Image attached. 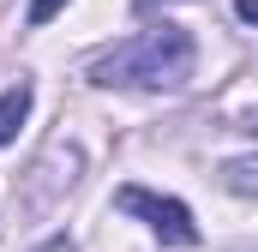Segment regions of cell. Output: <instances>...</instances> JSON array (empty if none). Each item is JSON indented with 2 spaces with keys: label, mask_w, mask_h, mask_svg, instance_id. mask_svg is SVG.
I'll list each match as a JSON object with an SVG mask.
<instances>
[{
  "label": "cell",
  "mask_w": 258,
  "mask_h": 252,
  "mask_svg": "<svg viewBox=\"0 0 258 252\" xmlns=\"http://www.w3.org/2000/svg\"><path fill=\"white\" fill-rule=\"evenodd\" d=\"M198 66V42L180 24H150L126 42H114L108 54L90 60V84L102 90H180Z\"/></svg>",
  "instance_id": "cell-1"
},
{
  "label": "cell",
  "mask_w": 258,
  "mask_h": 252,
  "mask_svg": "<svg viewBox=\"0 0 258 252\" xmlns=\"http://www.w3.org/2000/svg\"><path fill=\"white\" fill-rule=\"evenodd\" d=\"M114 204L126 216H138L162 246H198V222H192V210L180 198H162V192H150V186H120Z\"/></svg>",
  "instance_id": "cell-2"
},
{
  "label": "cell",
  "mask_w": 258,
  "mask_h": 252,
  "mask_svg": "<svg viewBox=\"0 0 258 252\" xmlns=\"http://www.w3.org/2000/svg\"><path fill=\"white\" fill-rule=\"evenodd\" d=\"M78 174H84V150H78V144H66V138H60V144H48V150H42V162L30 168L24 192H18V198H24V210H36V216H42V210H54L66 192L78 186Z\"/></svg>",
  "instance_id": "cell-3"
},
{
  "label": "cell",
  "mask_w": 258,
  "mask_h": 252,
  "mask_svg": "<svg viewBox=\"0 0 258 252\" xmlns=\"http://www.w3.org/2000/svg\"><path fill=\"white\" fill-rule=\"evenodd\" d=\"M30 102H36V84L18 72V78L0 90V144H12V138H18V126L30 120Z\"/></svg>",
  "instance_id": "cell-4"
},
{
  "label": "cell",
  "mask_w": 258,
  "mask_h": 252,
  "mask_svg": "<svg viewBox=\"0 0 258 252\" xmlns=\"http://www.w3.org/2000/svg\"><path fill=\"white\" fill-rule=\"evenodd\" d=\"M222 186L240 192V198H258V156H234V162H222Z\"/></svg>",
  "instance_id": "cell-5"
},
{
  "label": "cell",
  "mask_w": 258,
  "mask_h": 252,
  "mask_svg": "<svg viewBox=\"0 0 258 252\" xmlns=\"http://www.w3.org/2000/svg\"><path fill=\"white\" fill-rule=\"evenodd\" d=\"M60 12H66V0H30L24 18H30V24H48V18H60Z\"/></svg>",
  "instance_id": "cell-6"
},
{
  "label": "cell",
  "mask_w": 258,
  "mask_h": 252,
  "mask_svg": "<svg viewBox=\"0 0 258 252\" xmlns=\"http://www.w3.org/2000/svg\"><path fill=\"white\" fill-rule=\"evenodd\" d=\"M30 252H78V246H72V234H48L42 246H30Z\"/></svg>",
  "instance_id": "cell-7"
},
{
  "label": "cell",
  "mask_w": 258,
  "mask_h": 252,
  "mask_svg": "<svg viewBox=\"0 0 258 252\" xmlns=\"http://www.w3.org/2000/svg\"><path fill=\"white\" fill-rule=\"evenodd\" d=\"M234 18L240 24H258V0H234Z\"/></svg>",
  "instance_id": "cell-8"
},
{
  "label": "cell",
  "mask_w": 258,
  "mask_h": 252,
  "mask_svg": "<svg viewBox=\"0 0 258 252\" xmlns=\"http://www.w3.org/2000/svg\"><path fill=\"white\" fill-rule=\"evenodd\" d=\"M240 132H252V138H258V108H252V114H240Z\"/></svg>",
  "instance_id": "cell-9"
},
{
  "label": "cell",
  "mask_w": 258,
  "mask_h": 252,
  "mask_svg": "<svg viewBox=\"0 0 258 252\" xmlns=\"http://www.w3.org/2000/svg\"><path fill=\"white\" fill-rule=\"evenodd\" d=\"M132 6H138V12H156V6H168V0H132Z\"/></svg>",
  "instance_id": "cell-10"
}]
</instances>
